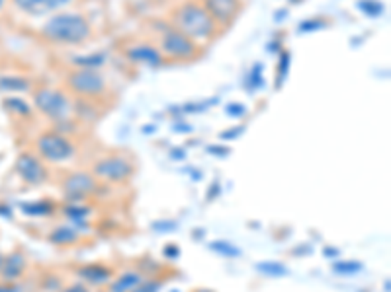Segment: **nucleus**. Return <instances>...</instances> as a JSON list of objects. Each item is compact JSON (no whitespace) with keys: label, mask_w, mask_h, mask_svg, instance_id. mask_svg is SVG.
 Instances as JSON below:
<instances>
[{"label":"nucleus","mask_w":391,"mask_h":292,"mask_svg":"<svg viewBox=\"0 0 391 292\" xmlns=\"http://www.w3.org/2000/svg\"><path fill=\"white\" fill-rule=\"evenodd\" d=\"M194 292H212V291H206V288H199V291H194Z\"/></svg>","instance_id":"f704fd0d"},{"label":"nucleus","mask_w":391,"mask_h":292,"mask_svg":"<svg viewBox=\"0 0 391 292\" xmlns=\"http://www.w3.org/2000/svg\"><path fill=\"white\" fill-rule=\"evenodd\" d=\"M63 215L71 218L73 222H83V220H86V218L93 215V207L80 205V202H71V205L63 207Z\"/></svg>","instance_id":"6ab92c4d"},{"label":"nucleus","mask_w":391,"mask_h":292,"mask_svg":"<svg viewBox=\"0 0 391 292\" xmlns=\"http://www.w3.org/2000/svg\"><path fill=\"white\" fill-rule=\"evenodd\" d=\"M75 65H78V68H100L104 63H106V55L104 53H94V55H88V57H77L73 59Z\"/></svg>","instance_id":"4be33fe9"},{"label":"nucleus","mask_w":391,"mask_h":292,"mask_svg":"<svg viewBox=\"0 0 391 292\" xmlns=\"http://www.w3.org/2000/svg\"><path fill=\"white\" fill-rule=\"evenodd\" d=\"M55 209H57L55 202L46 201V199H41V201L22 202V212L24 215H28V217H49V215H53Z\"/></svg>","instance_id":"dca6fc26"},{"label":"nucleus","mask_w":391,"mask_h":292,"mask_svg":"<svg viewBox=\"0 0 391 292\" xmlns=\"http://www.w3.org/2000/svg\"><path fill=\"white\" fill-rule=\"evenodd\" d=\"M325 254H327V257H335V255H338V249H335V247H325Z\"/></svg>","instance_id":"473e14b6"},{"label":"nucleus","mask_w":391,"mask_h":292,"mask_svg":"<svg viewBox=\"0 0 391 292\" xmlns=\"http://www.w3.org/2000/svg\"><path fill=\"white\" fill-rule=\"evenodd\" d=\"M67 82V88H69L73 94H77L83 99L86 97H98L102 94H106L108 84L106 78L100 75L98 70H93V68H77L67 75L65 78Z\"/></svg>","instance_id":"0eeeda50"},{"label":"nucleus","mask_w":391,"mask_h":292,"mask_svg":"<svg viewBox=\"0 0 391 292\" xmlns=\"http://www.w3.org/2000/svg\"><path fill=\"white\" fill-rule=\"evenodd\" d=\"M135 168L131 164L130 158L122 154H112V156L100 158L98 162L93 166V175L98 181L104 183H125L133 178Z\"/></svg>","instance_id":"39448f33"},{"label":"nucleus","mask_w":391,"mask_h":292,"mask_svg":"<svg viewBox=\"0 0 391 292\" xmlns=\"http://www.w3.org/2000/svg\"><path fill=\"white\" fill-rule=\"evenodd\" d=\"M63 281L59 275H55V273H49V275H46L43 277V281H41V291L43 292H59L63 288Z\"/></svg>","instance_id":"393cba45"},{"label":"nucleus","mask_w":391,"mask_h":292,"mask_svg":"<svg viewBox=\"0 0 391 292\" xmlns=\"http://www.w3.org/2000/svg\"><path fill=\"white\" fill-rule=\"evenodd\" d=\"M358 8H360L362 12H366L368 16H372V18L384 12V4L377 2V0H360V2H358Z\"/></svg>","instance_id":"bb28decb"},{"label":"nucleus","mask_w":391,"mask_h":292,"mask_svg":"<svg viewBox=\"0 0 391 292\" xmlns=\"http://www.w3.org/2000/svg\"><path fill=\"white\" fill-rule=\"evenodd\" d=\"M47 2V12H53V10H59V8L67 6L73 0H46Z\"/></svg>","instance_id":"7c9ffc66"},{"label":"nucleus","mask_w":391,"mask_h":292,"mask_svg":"<svg viewBox=\"0 0 391 292\" xmlns=\"http://www.w3.org/2000/svg\"><path fill=\"white\" fill-rule=\"evenodd\" d=\"M75 275L86 286H106L114 279V269L108 265H102V263H90V265L78 267Z\"/></svg>","instance_id":"f8f14e48"},{"label":"nucleus","mask_w":391,"mask_h":292,"mask_svg":"<svg viewBox=\"0 0 391 292\" xmlns=\"http://www.w3.org/2000/svg\"><path fill=\"white\" fill-rule=\"evenodd\" d=\"M78 232L75 226H57L49 234V242L55 246H75L78 242Z\"/></svg>","instance_id":"2eb2a0df"},{"label":"nucleus","mask_w":391,"mask_h":292,"mask_svg":"<svg viewBox=\"0 0 391 292\" xmlns=\"http://www.w3.org/2000/svg\"><path fill=\"white\" fill-rule=\"evenodd\" d=\"M59 292H90L88 291V286L85 285V283H73V285H67V286H63L61 291Z\"/></svg>","instance_id":"cd10ccee"},{"label":"nucleus","mask_w":391,"mask_h":292,"mask_svg":"<svg viewBox=\"0 0 391 292\" xmlns=\"http://www.w3.org/2000/svg\"><path fill=\"white\" fill-rule=\"evenodd\" d=\"M162 57H167L170 60H194L202 51V47L192 41L190 38H186L184 33H180L170 26L169 30L161 36V47H159Z\"/></svg>","instance_id":"423d86ee"},{"label":"nucleus","mask_w":391,"mask_h":292,"mask_svg":"<svg viewBox=\"0 0 391 292\" xmlns=\"http://www.w3.org/2000/svg\"><path fill=\"white\" fill-rule=\"evenodd\" d=\"M61 189L65 197L69 199L71 202H80L85 201L86 197L98 189V180L94 178L93 173L88 172H75L69 173L61 183Z\"/></svg>","instance_id":"6e6552de"},{"label":"nucleus","mask_w":391,"mask_h":292,"mask_svg":"<svg viewBox=\"0 0 391 292\" xmlns=\"http://www.w3.org/2000/svg\"><path fill=\"white\" fill-rule=\"evenodd\" d=\"M30 80L24 76H0V92H28Z\"/></svg>","instance_id":"a211bd4d"},{"label":"nucleus","mask_w":391,"mask_h":292,"mask_svg":"<svg viewBox=\"0 0 391 292\" xmlns=\"http://www.w3.org/2000/svg\"><path fill=\"white\" fill-rule=\"evenodd\" d=\"M254 267H256V271L262 273V275H266V277H274V279L288 277V273H290L284 263H280V261H261V263H256Z\"/></svg>","instance_id":"aec40b11"},{"label":"nucleus","mask_w":391,"mask_h":292,"mask_svg":"<svg viewBox=\"0 0 391 292\" xmlns=\"http://www.w3.org/2000/svg\"><path fill=\"white\" fill-rule=\"evenodd\" d=\"M16 172L20 175V180L24 183H28L31 188H38L43 185L47 181V168L41 162V158L38 154H31V152H24L16 160Z\"/></svg>","instance_id":"1a4fd4ad"},{"label":"nucleus","mask_w":391,"mask_h":292,"mask_svg":"<svg viewBox=\"0 0 391 292\" xmlns=\"http://www.w3.org/2000/svg\"><path fill=\"white\" fill-rule=\"evenodd\" d=\"M204 8L217 26H229L241 12L243 2L241 0H204Z\"/></svg>","instance_id":"9d476101"},{"label":"nucleus","mask_w":391,"mask_h":292,"mask_svg":"<svg viewBox=\"0 0 391 292\" xmlns=\"http://www.w3.org/2000/svg\"><path fill=\"white\" fill-rule=\"evenodd\" d=\"M36 150L41 160H47L51 164H61L75 156L77 146L59 131H47L36 139Z\"/></svg>","instance_id":"20e7f679"},{"label":"nucleus","mask_w":391,"mask_h":292,"mask_svg":"<svg viewBox=\"0 0 391 292\" xmlns=\"http://www.w3.org/2000/svg\"><path fill=\"white\" fill-rule=\"evenodd\" d=\"M172 28L178 30L180 33H184L186 38H190L196 43H207L217 36L219 26L215 23V20L209 16L204 4L199 2H184L172 12L170 18Z\"/></svg>","instance_id":"f257e3e1"},{"label":"nucleus","mask_w":391,"mask_h":292,"mask_svg":"<svg viewBox=\"0 0 391 292\" xmlns=\"http://www.w3.org/2000/svg\"><path fill=\"white\" fill-rule=\"evenodd\" d=\"M143 273L141 271H123L118 279H112L106 285V292H133L135 286L143 281Z\"/></svg>","instance_id":"4468645a"},{"label":"nucleus","mask_w":391,"mask_h":292,"mask_svg":"<svg viewBox=\"0 0 391 292\" xmlns=\"http://www.w3.org/2000/svg\"><path fill=\"white\" fill-rule=\"evenodd\" d=\"M125 55H127V59H130L131 63H141V65H149V67H161L162 59H165L157 47L147 45V43L130 47V49L125 51Z\"/></svg>","instance_id":"ddd939ff"},{"label":"nucleus","mask_w":391,"mask_h":292,"mask_svg":"<svg viewBox=\"0 0 391 292\" xmlns=\"http://www.w3.org/2000/svg\"><path fill=\"white\" fill-rule=\"evenodd\" d=\"M33 105L46 115L47 119L55 121V125L69 121L71 113H73V102L69 96L55 88H39L33 92Z\"/></svg>","instance_id":"7ed1b4c3"},{"label":"nucleus","mask_w":391,"mask_h":292,"mask_svg":"<svg viewBox=\"0 0 391 292\" xmlns=\"http://www.w3.org/2000/svg\"><path fill=\"white\" fill-rule=\"evenodd\" d=\"M16 10L28 16H43L47 12L46 0H12Z\"/></svg>","instance_id":"f3484780"},{"label":"nucleus","mask_w":391,"mask_h":292,"mask_svg":"<svg viewBox=\"0 0 391 292\" xmlns=\"http://www.w3.org/2000/svg\"><path fill=\"white\" fill-rule=\"evenodd\" d=\"M4 107L12 115H20V117H30L31 115V107L24 102L22 97H6L4 99Z\"/></svg>","instance_id":"412c9836"},{"label":"nucleus","mask_w":391,"mask_h":292,"mask_svg":"<svg viewBox=\"0 0 391 292\" xmlns=\"http://www.w3.org/2000/svg\"><path fill=\"white\" fill-rule=\"evenodd\" d=\"M227 109H229L231 113H241V115L245 113V107H243V105H229Z\"/></svg>","instance_id":"2f4dec72"},{"label":"nucleus","mask_w":391,"mask_h":292,"mask_svg":"<svg viewBox=\"0 0 391 292\" xmlns=\"http://www.w3.org/2000/svg\"><path fill=\"white\" fill-rule=\"evenodd\" d=\"M2 261H4V254L0 252V267H2Z\"/></svg>","instance_id":"72a5a7b5"},{"label":"nucleus","mask_w":391,"mask_h":292,"mask_svg":"<svg viewBox=\"0 0 391 292\" xmlns=\"http://www.w3.org/2000/svg\"><path fill=\"white\" fill-rule=\"evenodd\" d=\"M0 292H26V291H24V286L18 285V283H2V281H0Z\"/></svg>","instance_id":"c756f323"},{"label":"nucleus","mask_w":391,"mask_h":292,"mask_svg":"<svg viewBox=\"0 0 391 292\" xmlns=\"http://www.w3.org/2000/svg\"><path fill=\"white\" fill-rule=\"evenodd\" d=\"M41 36L57 45H80L93 36V28L83 14L59 12L43 23Z\"/></svg>","instance_id":"f03ea898"},{"label":"nucleus","mask_w":391,"mask_h":292,"mask_svg":"<svg viewBox=\"0 0 391 292\" xmlns=\"http://www.w3.org/2000/svg\"><path fill=\"white\" fill-rule=\"evenodd\" d=\"M0 4H2V0H0Z\"/></svg>","instance_id":"c9c22d12"},{"label":"nucleus","mask_w":391,"mask_h":292,"mask_svg":"<svg viewBox=\"0 0 391 292\" xmlns=\"http://www.w3.org/2000/svg\"><path fill=\"white\" fill-rule=\"evenodd\" d=\"M165 281L162 279H143L133 292H161Z\"/></svg>","instance_id":"a878e982"},{"label":"nucleus","mask_w":391,"mask_h":292,"mask_svg":"<svg viewBox=\"0 0 391 292\" xmlns=\"http://www.w3.org/2000/svg\"><path fill=\"white\" fill-rule=\"evenodd\" d=\"M364 269V263L362 261H337L333 263V271L337 273V275H356V273H360Z\"/></svg>","instance_id":"b1692460"},{"label":"nucleus","mask_w":391,"mask_h":292,"mask_svg":"<svg viewBox=\"0 0 391 292\" xmlns=\"http://www.w3.org/2000/svg\"><path fill=\"white\" fill-rule=\"evenodd\" d=\"M209 249L215 254L223 255V257H239L241 255V249L227 240H217L214 244H209Z\"/></svg>","instance_id":"5701e85b"},{"label":"nucleus","mask_w":391,"mask_h":292,"mask_svg":"<svg viewBox=\"0 0 391 292\" xmlns=\"http://www.w3.org/2000/svg\"><path fill=\"white\" fill-rule=\"evenodd\" d=\"M28 271V257L24 252L16 249L12 254L4 255V261L0 267V281L2 283H18Z\"/></svg>","instance_id":"9b49d317"},{"label":"nucleus","mask_w":391,"mask_h":292,"mask_svg":"<svg viewBox=\"0 0 391 292\" xmlns=\"http://www.w3.org/2000/svg\"><path fill=\"white\" fill-rule=\"evenodd\" d=\"M162 254H165V257H169V259H177L178 255H180V247L174 246V244H169V246L162 247Z\"/></svg>","instance_id":"c85d7f7f"}]
</instances>
